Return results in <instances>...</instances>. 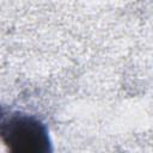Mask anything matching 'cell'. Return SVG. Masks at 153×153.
Here are the masks:
<instances>
[{
	"mask_svg": "<svg viewBox=\"0 0 153 153\" xmlns=\"http://www.w3.org/2000/svg\"><path fill=\"white\" fill-rule=\"evenodd\" d=\"M0 135L13 153H48L51 141L47 126L36 116L13 111L2 115Z\"/></svg>",
	"mask_w": 153,
	"mask_h": 153,
	"instance_id": "obj_1",
	"label": "cell"
}]
</instances>
